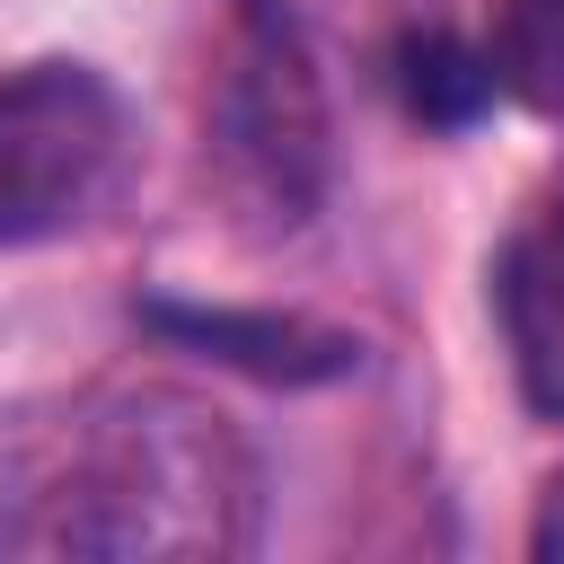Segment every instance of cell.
<instances>
[{
	"instance_id": "1",
	"label": "cell",
	"mask_w": 564,
	"mask_h": 564,
	"mask_svg": "<svg viewBox=\"0 0 564 564\" xmlns=\"http://www.w3.org/2000/svg\"><path fill=\"white\" fill-rule=\"evenodd\" d=\"M256 538V458L229 414L176 388H115L18 441L0 467V555H238Z\"/></svg>"
},
{
	"instance_id": "7",
	"label": "cell",
	"mask_w": 564,
	"mask_h": 564,
	"mask_svg": "<svg viewBox=\"0 0 564 564\" xmlns=\"http://www.w3.org/2000/svg\"><path fill=\"white\" fill-rule=\"evenodd\" d=\"M397 88H405V106H414L423 123L467 132V123L494 106V62L467 53L458 35H405V53H397Z\"/></svg>"
},
{
	"instance_id": "4",
	"label": "cell",
	"mask_w": 564,
	"mask_h": 564,
	"mask_svg": "<svg viewBox=\"0 0 564 564\" xmlns=\"http://www.w3.org/2000/svg\"><path fill=\"white\" fill-rule=\"evenodd\" d=\"M494 308H502L520 397L564 423V194L511 229V247L494 264Z\"/></svg>"
},
{
	"instance_id": "3",
	"label": "cell",
	"mask_w": 564,
	"mask_h": 564,
	"mask_svg": "<svg viewBox=\"0 0 564 564\" xmlns=\"http://www.w3.org/2000/svg\"><path fill=\"white\" fill-rule=\"evenodd\" d=\"M132 159V115L88 62L0 70V247L62 238L106 212Z\"/></svg>"
},
{
	"instance_id": "6",
	"label": "cell",
	"mask_w": 564,
	"mask_h": 564,
	"mask_svg": "<svg viewBox=\"0 0 564 564\" xmlns=\"http://www.w3.org/2000/svg\"><path fill=\"white\" fill-rule=\"evenodd\" d=\"M485 62L502 97H520L529 115H564V0H494Z\"/></svg>"
},
{
	"instance_id": "2",
	"label": "cell",
	"mask_w": 564,
	"mask_h": 564,
	"mask_svg": "<svg viewBox=\"0 0 564 564\" xmlns=\"http://www.w3.org/2000/svg\"><path fill=\"white\" fill-rule=\"evenodd\" d=\"M212 176L256 229H300L326 194V106L300 35L273 9H238V35L212 79Z\"/></svg>"
},
{
	"instance_id": "8",
	"label": "cell",
	"mask_w": 564,
	"mask_h": 564,
	"mask_svg": "<svg viewBox=\"0 0 564 564\" xmlns=\"http://www.w3.org/2000/svg\"><path fill=\"white\" fill-rule=\"evenodd\" d=\"M529 555L564 564V467H555V476H546V494H538V520H529Z\"/></svg>"
},
{
	"instance_id": "5",
	"label": "cell",
	"mask_w": 564,
	"mask_h": 564,
	"mask_svg": "<svg viewBox=\"0 0 564 564\" xmlns=\"http://www.w3.org/2000/svg\"><path fill=\"white\" fill-rule=\"evenodd\" d=\"M141 317L159 335H176V344H203V352L256 370V379H335V370L361 361L352 335L308 326V317H238V308H176V300H150Z\"/></svg>"
}]
</instances>
